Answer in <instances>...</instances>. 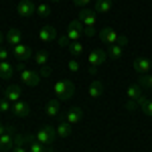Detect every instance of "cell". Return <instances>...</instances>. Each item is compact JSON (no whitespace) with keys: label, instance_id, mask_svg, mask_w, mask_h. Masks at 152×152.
Here are the masks:
<instances>
[{"label":"cell","instance_id":"17","mask_svg":"<svg viewBox=\"0 0 152 152\" xmlns=\"http://www.w3.org/2000/svg\"><path fill=\"white\" fill-rule=\"evenodd\" d=\"M104 89H105V85L102 79H94L91 81V85L87 87V97H91V99H97L99 95L104 94Z\"/></svg>","mask_w":152,"mask_h":152},{"label":"cell","instance_id":"32","mask_svg":"<svg viewBox=\"0 0 152 152\" xmlns=\"http://www.w3.org/2000/svg\"><path fill=\"white\" fill-rule=\"evenodd\" d=\"M67 69H69L71 73H77V71H79V61H77V59H71V61H67Z\"/></svg>","mask_w":152,"mask_h":152},{"label":"cell","instance_id":"28","mask_svg":"<svg viewBox=\"0 0 152 152\" xmlns=\"http://www.w3.org/2000/svg\"><path fill=\"white\" fill-rule=\"evenodd\" d=\"M37 14L43 16V18H47L49 14H51V4H47V2H39V4H37Z\"/></svg>","mask_w":152,"mask_h":152},{"label":"cell","instance_id":"2","mask_svg":"<svg viewBox=\"0 0 152 152\" xmlns=\"http://www.w3.org/2000/svg\"><path fill=\"white\" fill-rule=\"evenodd\" d=\"M53 91H55V97L59 102H69L75 95V83L71 79H57L53 83Z\"/></svg>","mask_w":152,"mask_h":152},{"label":"cell","instance_id":"11","mask_svg":"<svg viewBox=\"0 0 152 152\" xmlns=\"http://www.w3.org/2000/svg\"><path fill=\"white\" fill-rule=\"evenodd\" d=\"M132 67H134V71H136L138 75H148V73H152V59L136 57L134 63H132Z\"/></svg>","mask_w":152,"mask_h":152},{"label":"cell","instance_id":"15","mask_svg":"<svg viewBox=\"0 0 152 152\" xmlns=\"http://www.w3.org/2000/svg\"><path fill=\"white\" fill-rule=\"evenodd\" d=\"M4 97H6L10 104H16V102L23 99V89H20L18 85H8V87L4 89Z\"/></svg>","mask_w":152,"mask_h":152},{"label":"cell","instance_id":"7","mask_svg":"<svg viewBox=\"0 0 152 152\" xmlns=\"http://www.w3.org/2000/svg\"><path fill=\"white\" fill-rule=\"evenodd\" d=\"M33 61H35V65L39 67V73H41V77H49L51 75V67H49V53L47 51H37L35 55H33Z\"/></svg>","mask_w":152,"mask_h":152},{"label":"cell","instance_id":"35","mask_svg":"<svg viewBox=\"0 0 152 152\" xmlns=\"http://www.w3.org/2000/svg\"><path fill=\"white\" fill-rule=\"evenodd\" d=\"M6 128H8V126H4V124H2V122H0V136H2V134H4V132H6Z\"/></svg>","mask_w":152,"mask_h":152},{"label":"cell","instance_id":"13","mask_svg":"<svg viewBox=\"0 0 152 152\" xmlns=\"http://www.w3.org/2000/svg\"><path fill=\"white\" fill-rule=\"evenodd\" d=\"M16 12L20 16H24V18H28V16L37 14V2H33V0H20L16 4Z\"/></svg>","mask_w":152,"mask_h":152},{"label":"cell","instance_id":"21","mask_svg":"<svg viewBox=\"0 0 152 152\" xmlns=\"http://www.w3.org/2000/svg\"><path fill=\"white\" fill-rule=\"evenodd\" d=\"M12 114L18 118H26L28 114H31V107H28V104L26 102H16V104H12Z\"/></svg>","mask_w":152,"mask_h":152},{"label":"cell","instance_id":"25","mask_svg":"<svg viewBox=\"0 0 152 152\" xmlns=\"http://www.w3.org/2000/svg\"><path fill=\"white\" fill-rule=\"evenodd\" d=\"M45 114H47V118H57L59 116V99L57 97L47 102V105H45Z\"/></svg>","mask_w":152,"mask_h":152},{"label":"cell","instance_id":"4","mask_svg":"<svg viewBox=\"0 0 152 152\" xmlns=\"http://www.w3.org/2000/svg\"><path fill=\"white\" fill-rule=\"evenodd\" d=\"M14 69H18V77H20V81L24 85H28V87H37L39 83L43 81V77H41V73L35 69H28V67H24V63H16V67Z\"/></svg>","mask_w":152,"mask_h":152},{"label":"cell","instance_id":"10","mask_svg":"<svg viewBox=\"0 0 152 152\" xmlns=\"http://www.w3.org/2000/svg\"><path fill=\"white\" fill-rule=\"evenodd\" d=\"M33 49L28 47V45H24V43H20V45H16V47H12V57L16 59V61H20V63H26V61H31L33 59Z\"/></svg>","mask_w":152,"mask_h":152},{"label":"cell","instance_id":"5","mask_svg":"<svg viewBox=\"0 0 152 152\" xmlns=\"http://www.w3.org/2000/svg\"><path fill=\"white\" fill-rule=\"evenodd\" d=\"M107 59H110L107 57V51H104V49H91L87 53V71L91 75H97V67L107 63Z\"/></svg>","mask_w":152,"mask_h":152},{"label":"cell","instance_id":"26","mask_svg":"<svg viewBox=\"0 0 152 152\" xmlns=\"http://www.w3.org/2000/svg\"><path fill=\"white\" fill-rule=\"evenodd\" d=\"M67 51H69L71 55L77 59V57H81V55H83L85 45H83V41H75V43H69V45H67Z\"/></svg>","mask_w":152,"mask_h":152},{"label":"cell","instance_id":"6","mask_svg":"<svg viewBox=\"0 0 152 152\" xmlns=\"http://www.w3.org/2000/svg\"><path fill=\"white\" fill-rule=\"evenodd\" d=\"M65 39L69 41V43H75V41H81L83 37H85V31H83V24L79 18H73L67 26V31H65Z\"/></svg>","mask_w":152,"mask_h":152},{"label":"cell","instance_id":"16","mask_svg":"<svg viewBox=\"0 0 152 152\" xmlns=\"http://www.w3.org/2000/svg\"><path fill=\"white\" fill-rule=\"evenodd\" d=\"M23 43V31L20 28H8L6 31V45L10 47H16Z\"/></svg>","mask_w":152,"mask_h":152},{"label":"cell","instance_id":"33","mask_svg":"<svg viewBox=\"0 0 152 152\" xmlns=\"http://www.w3.org/2000/svg\"><path fill=\"white\" fill-rule=\"evenodd\" d=\"M10 57H12V51H8L6 47L0 49V61H8Z\"/></svg>","mask_w":152,"mask_h":152},{"label":"cell","instance_id":"34","mask_svg":"<svg viewBox=\"0 0 152 152\" xmlns=\"http://www.w3.org/2000/svg\"><path fill=\"white\" fill-rule=\"evenodd\" d=\"M4 45H6V35H4V33L0 31V49L4 47Z\"/></svg>","mask_w":152,"mask_h":152},{"label":"cell","instance_id":"20","mask_svg":"<svg viewBox=\"0 0 152 152\" xmlns=\"http://www.w3.org/2000/svg\"><path fill=\"white\" fill-rule=\"evenodd\" d=\"M14 77V65L10 61H0V79H12Z\"/></svg>","mask_w":152,"mask_h":152},{"label":"cell","instance_id":"9","mask_svg":"<svg viewBox=\"0 0 152 152\" xmlns=\"http://www.w3.org/2000/svg\"><path fill=\"white\" fill-rule=\"evenodd\" d=\"M57 39H59V33H57V28H55L53 24H45V26L39 31V43H43V45L57 43Z\"/></svg>","mask_w":152,"mask_h":152},{"label":"cell","instance_id":"36","mask_svg":"<svg viewBox=\"0 0 152 152\" xmlns=\"http://www.w3.org/2000/svg\"><path fill=\"white\" fill-rule=\"evenodd\" d=\"M51 2H61V0H51Z\"/></svg>","mask_w":152,"mask_h":152},{"label":"cell","instance_id":"19","mask_svg":"<svg viewBox=\"0 0 152 152\" xmlns=\"http://www.w3.org/2000/svg\"><path fill=\"white\" fill-rule=\"evenodd\" d=\"M91 8H94L97 14H110L112 8H114V2H112V0H95Z\"/></svg>","mask_w":152,"mask_h":152},{"label":"cell","instance_id":"30","mask_svg":"<svg viewBox=\"0 0 152 152\" xmlns=\"http://www.w3.org/2000/svg\"><path fill=\"white\" fill-rule=\"evenodd\" d=\"M138 83L152 89V73H148V75H140V77H138Z\"/></svg>","mask_w":152,"mask_h":152},{"label":"cell","instance_id":"8","mask_svg":"<svg viewBox=\"0 0 152 152\" xmlns=\"http://www.w3.org/2000/svg\"><path fill=\"white\" fill-rule=\"evenodd\" d=\"M55 128L53 126H43V128H39L37 130V134H35V140L37 142H41L43 146H53V142H55Z\"/></svg>","mask_w":152,"mask_h":152},{"label":"cell","instance_id":"23","mask_svg":"<svg viewBox=\"0 0 152 152\" xmlns=\"http://www.w3.org/2000/svg\"><path fill=\"white\" fill-rule=\"evenodd\" d=\"M26 146H28V152H55V150H53V146H43L41 142H37L35 136L28 140Z\"/></svg>","mask_w":152,"mask_h":152},{"label":"cell","instance_id":"22","mask_svg":"<svg viewBox=\"0 0 152 152\" xmlns=\"http://www.w3.org/2000/svg\"><path fill=\"white\" fill-rule=\"evenodd\" d=\"M138 110H142V114H144V116L152 118V99H148L146 95L142 94L140 97H138Z\"/></svg>","mask_w":152,"mask_h":152},{"label":"cell","instance_id":"12","mask_svg":"<svg viewBox=\"0 0 152 152\" xmlns=\"http://www.w3.org/2000/svg\"><path fill=\"white\" fill-rule=\"evenodd\" d=\"M14 140H16L14 128H12V126H8V128H6V132L0 136V150H2V152L12 150V146H14Z\"/></svg>","mask_w":152,"mask_h":152},{"label":"cell","instance_id":"14","mask_svg":"<svg viewBox=\"0 0 152 152\" xmlns=\"http://www.w3.org/2000/svg\"><path fill=\"white\" fill-rule=\"evenodd\" d=\"M81 120H83V107H79V105L71 107L69 112L65 114V122H67V124H71V126H77Z\"/></svg>","mask_w":152,"mask_h":152},{"label":"cell","instance_id":"29","mask_svg":"<svg viewBox=\"0 0 152 152\" xmlns=\"http://www.w3.org/2000/svg\"><path fill=\"white\" fill-rule=\"evenodd\" d=\"M0 112H2V114H8V112H12V104L6 99V97H2V99H0Z\"/></svg>","mask_w":152,"mask_h":152},{"label":"cell","instance_id":"31","mask_svg":"<svg viewBox=\"0 0 152 152\" xmlns=\"http://www.w3.org/2000/svg\"><path fill=\"white\" fill-rule=\"evenodd\" d=\"M95 0H73V4L77 6V8H89V6H94Z\"/></svg>","mask_w":152,"mask_h":152},{"label":"cell","instance_id":"18","mask_svg":"<svg viewBox=\"0 0 152 152\" xmlns=\"http://www.w3.org/2000/svg\"><path fill=\"white\" fill-rule=\"evenodd\" d=\"M142 95V85L138 81L136 83H130L128 87H126V97H128V102H134V104H138V97Z\"/></svg>","mask_w":152,"mask_h":152},{"label":"cell","instance_id":"24","mask_svg":"<svg viewBox=\"0 0 152 152\" xmlns=\"http://www.w3.org/2000/svg\"><path fill=\"white\" fill-rule=\"evenodd\" d=\"M71 128H73V126L63 120V122H59L57 126H55V134H57L59 138H69L71 136Z\"/></svg>","mask_w":152,"mask_h":152},{"label":"cell","instance_id":"37","mask_svg":"<svg viewBox=\"0 0 152 152\" xmlns=\"http://www.w3.org/2000/svg\"><path fill=\"white\" fill-rule=\"evenodd\" d=\"M0 152H2V150H0Z\"/></svg>","mask_w":152,"mask_h":152},{"label":"cell","instance_id":"1","mask_svg":"<svg viewBox=\"0 0 152 152\" xmlns=\"http://www.w3.org/2000/svg\"><path fill=\"white\" fill-rule=\"evenodd\" d=\"M77 18L81 20L83 24V31L87 37H94L97 33V12L89 6V8H79L77 12Z\"/></svg>","mask_w":152,"mask_h":152},{"label":"cell","instance_id":"27","mask_svg":"<svg viewBox=\"0 0 152 152\" xmlns=\"http://www.w3.org/2000/svg\"><path fill=\"white\" fill-rule=\"evenodd\" d=\"M122 55H124V45H122V43H116V45H110V47H107V57L110 59L118 61Z\"/></svg>","mask_w":152,"mask_h":152},{"label":"cell","instance_id":"3","mask_svg":"<svg viewBox=\"0 0 152 152\" xmlns=\"http://www.w3.org/2000/svg\"><path fill=\"white\" fill-rule=\"evenodd\" d=\"M97 37H99V41L104 43V45H116V43H122V45H128V37L126 35H120L116 28H112V26H102L99 31H97Z\"/></svg>","mask_w":152,"mask_h":152}]
</instances>
